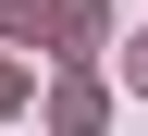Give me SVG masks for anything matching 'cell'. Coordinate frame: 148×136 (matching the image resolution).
<instances>
[{"label": "cell", "instance_id": "cell-1", "mask_svg": "<svg viewBox=\"0 0 148 136\" xmlns=\"http://www.w3.org/2000/svg\"><path fill=\"white\" fill-rule=\"evenodd\" d=\"M99 111H111V99H99V87H86V74H74L62 99H49V124H62V136H99Z\"/></svg>", "mask_w": 148, "mask_h": 136}, {"label": "cell", "instance_id": "cell-2", "mask_svg": "<svg viewBox=\"0 0 148 136\" xmlns=\"http://www.w3.org/2000/svg\"><path fill=\"white\" fill-rule=\"evenodd\" d=\"M99 12H111V0H49V37H62V50H86V37H99Z\"/></svg>", "mask_w": 148, "mask_h": 136}, {"label": "cell", "instance_id": "cell-3", "mask_svg": "<svg viewBox=\"0 0 148 136\" xmlns=\"http://www.w3.org/2000/svg\"><path fill=\"white\" fill-rule=\"evenodd\" d=\"M0 25H37V0H0Z\"/></svg>", "mask_w": 148, "mask_h": 136}, {"label": "cell", "instance_id": "cell-4", "mask_svg": "<svg viewBox=\"0 0 148 136\" xmlns=\"http://www.w3.org/2000/svg\"><path fill=\"white\" fill-rule=\"evenodd\" d=\"M12 87H25V74H12V62H0V111H12Z\"/></svg>", "mask_w": 148, "mask_h": 136}, {"label": "cell", "instance_id": "cell-5", "mask_svg": "<svg viewBox=\"0 0 148 136\" xmlns=\"http://www.w3.org/2000/svg\"><path fill=\"white\" fill-rule=\"evenodd\" d=\"M136 87H148V37H136Z\"/></svg>", "mask_w": 148, "mask_h": 136}]
</instances>
